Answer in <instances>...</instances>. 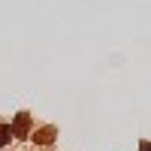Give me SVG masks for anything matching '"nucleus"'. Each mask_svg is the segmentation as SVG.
I'll return each instance as SVG.
<instances>
[{"instance_id": "1", "label": "nucleus", "mask_w": 151, "mask_h": 151, "mask_svg": "<svg viewBox=\"0 0 151 151\" xmlns=\"http://www.w3.org/2000/svg\"><path fill=\"white\" fill-rule=\"evenodd\" d=\"M27 124H30V118H27V115H18V121H15V133H18V136H24V133H27Z\"/></svg>"}, {"instance_id": "2", "label": "nucleus", "mask_w": 151, "mask_h": 151, "mask_svg": "<svg viewBox=\"0 0 151 151\" xmlns=\"http://www.w3.org/2000/svg\"><path fill=\"white\" fill-rule=\"evenodd\" d=\"M12 139V127H6V124H0V148H3L6 142Z\"/></svg>"}, {"instance_id": "3", "label": "nucleus", "mask_w": 151, "mask_h": 151, "mask_svg": "<svg viewBox=\"0 0 151 151\" xmlns=\"http://www.w3.org/2000/svg\"><path fill=\"white\" fill-rule=\"evenodd\" d=\"M139 151H151V142H142V145H139Z\"/></svg>"}]
</instances>
